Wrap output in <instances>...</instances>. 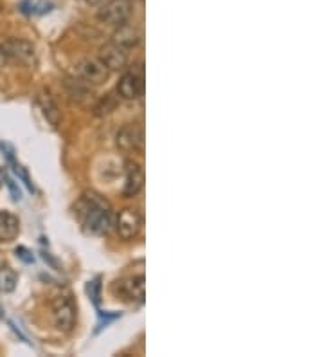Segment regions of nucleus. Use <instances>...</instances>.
I'll return each instance as SVG.
<instances>
[{
    "instance_id": "19",
    "label": "nucleus",
    "mask_w": 324,
    "mask_h": 357,
    "mask_svg": "<svg viewBox=\"0 0 324 357\" xmlns=\"http://www.w3.org/2000/svg\"><path fill=\"white\" fill-rule=\"evenodd\" d=\"M15 253H17V257L20 258V260L26 261V264H33V261H35V257H33V255H31L26 248H17V251H15Z\"/></svg>"
},
{
    "instance_id": "7",
    "label": "nucleus",
    "mask_w": 324,
    "mask_h": 357,
    "mask_svg": "<svg viewBox=\"0 0 324 357\" xmlns=\"http://www.w3.org/2000/svg\"><path fill=\"white\" fill-rule=\"evenodd\" d=\"M2 52L4 56H11L22 63H35L36 49L35 45L24 38H8L2 44Z\"/></svg>"
},
{
    "instance_id": "13",
    "label": "nucleus",
    "mask_w": 324,
    "mask_h": 357,
    "mask_svg": "<svg viewBox=\"0 0 324 357\" xmlns=\"http://www.w3.org/2000/svg\"><path fill=\"white\" fill-rule=\"evenodd\" d=\"M20 233V220L9 211H0V242L9 244Z\"/></svg>"
},
{
    "instance_id": "4",
    "label": "nucleus",
    "mask_w": 324,
    "mask_h": 357,
    "mask_svg": "<svg viewBox=\"0 0 324 357\" xmlns=\"http://www.w3.org/2000/svg\"><path fill=\"white\" fill-rule=\"evenodd\" d=\"M114 226H116L119 238L125 240V242H130V240H134L141 233V229H143V217H141L137 209L126 208L117 215Z\"/></svg>"
},
{
    "instance_id": "18",
    "label": "nucleus",
    "mask_w": 324,
    "mask_h": 357,
    "mask_svg": "<svg viewBox=\"0 0 324 357\" xmlns=\"http://www.w3.org/2000/svg\"><path fill=\"white\" fill-rule=\"evenodd\" d=\"M100 291H101L100 278H95L92 280V282L86 283V292H88V296H91V300L94 301L95 307L100 305Z\"/></svg>"
},
{
    "instance_id": "6",
    "label": "nucleus",
    "mask_w": 324,
    "mask_h": 357,
    "mask_svg": "<svg viewBox=\"0 0 324 357\" xmlns=\"http://www.w3.org/2000/svg\"><path fill=\"white\" fill-rule=\"evenodd\" d=\"M117 146L125 152H141L144 149V132L137 123H128L116 135Z\"/></svg>"
},
{
    "instance_id": "12",
    "label": "nucleus",
    "mask_w": 324,
    "mask_h": 357,
    "mask_svg": "<svg viewBox=\"0 0 324 357\" xmlns=\"http://www.w3.org/2000/svg\"><path fill=\"white\" fill-rule=\"evenodd\" d=\"M141 38H143V35H141V31L137 29V27L134 26V24H121V26L116 27V33L112 35V42L116 45H119V47L123 49H134L137 47L139 44H141Z\"/></svg>"
},
{
    "instance_id": "17",
    "label": "nucleus",
    "mask_w": 324,
    "mask_h": 357,
    "mask_svg": "<svg viewBox=\"0 0 324 357\" xmlns=\"http://www.w3.org/2000/svg\"><path fill=\"white\" fill-rule=\"evenodd\" d=\"M116 107H117L116 96H112V94H107L103 100L98 101V105H95L94 110H95V114H98V116H105V114L112 112Z\"/></svg>"
},
{
    "instance_id": "20",
    "label": "nucleus",
    "mask_w": 324,
    "mask_h": 357,
    "mask_svg": "<svg viewBox=\"0 0 324 357\" xmlns=\"http://www.w3.org/2000/svg\"><path fill=\"white\" fill-rule=\"evenodd\" d=\"M6 181H8V186H9V190H11V195H13V199L15 201H20L22 199V193H20V190H18L17 186H15V183L13 181H11V178H6Z\"/></svg>"
},
{
    "instance_id": "1",
    "label": "nucleus",
    "mask_w": 324,
    "mask_h": 357,
    "mask_svg": "<svg viewBox=\"0 0 324 357\" xmlns=\"http://www.w3.org/2000/svg\"><path fill=\"white\" fill-rule=\"evenodd\" d=\"M76 217L79 218L83 229L92 235H107L114 227L112 208L103 197L94 192H86L74 206Z\"/></svg>"
},
{
    "instance_id": "3",
    "label": "nucleus",
    "mask_w": 324,
    "mask_h": 357,
    "mask_svg": "<svg viewBox=\"0 0 324 357\" xmlns=\"http://www.w3.org/2000/svg\"><path fill=\"white\" fill-rule=\"evenodd\" d=\"M130 15H132V2L130 0H108L98 11V20L117 27L128 22Z\"/></svg>"
},
{
    "instance_id": "16",
    "label": "nucleus",
    "mask_w": 324,
    "mask_h": 357,
    "mask_svg": "<svg viewBox=\"0 0 324 357\" xmlns=\"http://www.w3.org/2000/svg\"><path fill=\"white\" fill-rule=\"evenodd\" d=\"M18 275L13 267L9 266H0V292L9 294L17 289Z\"/></svg>"
},
{
    "instance_id": "14",
    "label": "nucleus",
    "mask_w": 324,
    "mask_h": 357,
    "mask_svg": "<svg viewBox=\"0 0 324 357\" xmlns=\"http://www.w3.org/2000/svg\"><path fill=\"white\" fill-rule=\"evenodd\" d=\"M36 103H38L40 110H42V114H43V118L47 119L49 125H51L52 128H56L61 121V112H60V109H58L56 101L51 98V94H47V92H42V94H38V98H36Z\"/></svg>"
},
{
    "instance_id": "2",
    "label": "nucleus",
    "mask_w": 324,
    "mask_h": 357,
    "mask_svg": "<svg viewBox=\"0 0 324 357\" xmlns=\"http://www.w3.org/2000/svg\"><path fill=\"white\" fill-rule=\"evenodd\" d=\"M52 319L54 327L63 334L72 332L76 327V303H74L70 294H61L52 301Z\"/></svg>"
},
{
    "instance_id": "23",
    "label": "nucleus",
    "mask_w": 324,
    "mask_h": 357,
    "mask_svg": "<svg viewBox=\"0 0 324 357\" xmlns=\"http://www.w3.org/2000/svg\"><path fill=\"white\" fill-rule=\"evenodd\" d=\"M0 318H2V314H0Z\"/></svg>"
},
{
    "instance_id": "11",
    "label": "nucleus",
    "mask_w": 324,
    "mask_h": 357,
    "mask_svg": "<svg viewBox=\"0 0 324 357\" xmlns=\"http://www.w3.org/2000/svg\"><path fill=\"white\" fill-rule=\"evenodd\" d=\"M143 188H144L143 166L135 161H128L126 162V181H125V188H123V195H125L126 199L137 197Z\"/></svg>"
},
{
    "instance_id": "10",
    "label": "nucleus",
    "mask_w": 324,
    "mask_h": 357,
    "mask_svg": "<svg viewBox=\"0 0 324 357\" xmlns=\"http://www.w3.org/2000/svg\"><path fill=\"white\" fill-rule=\"evenodd\" d=\"M100 60L103 61L108 70H123L128 66V52L126 49L110 42L100 49Z\"/></svg>"
},
{
    "instance_id": "21",
    "label": "nucleus",
    "mask_w": 324,
    "mask_h": 357,
    "mask_svg": "<svg viewBox=\"0 0 324 357\" xmlns=\"http://www.w3.org/2000/svg\"><path fill=\"white\" fill-rule=\"evenodd\" d=\"M43 260L49 261V264H51L52 267H56V269H58V267H60V266H58V261H56V260H52V258L49 257V253H43Z\"/></svg>"
},
{
    "instance_id": "15",
    "label": "nucleus",
    "mask_w": 324,
    "mask_h": 357,
    "mask_svg": "<svg viewBox=\"0 0 324 357\" xmlns=\"http://www.w3.org/2000/svg\"><path fill=\"white\" fill-rule=\"evenodd\" d=\"M65 91L70 96V100L79 105L88 103V101H92V96H94L91 89L83 85L82 82H76V79H67L65 82Z\"/></svg>"
},
{
    "instance_id": "9",
    "label": "nucleus",
    "mask_w": 324,
    "mask_h": 357,
    "mask_svg": "<svg viewBox=\"0 0 324 357\" xmlns=\"http://www.w3.org/2000/svg\"><path fill=\"white\" fill-rule=\"evenodd\" d=\"M116 291H119V296L123 300L135 301V303H143L144 301V276H130V278L116 282Z\"/></svg>"
},
{
    "instance_id": "22",
    "label": "nucleus",
    "mask_w": 324,
    "mask_h": 357,
    "mask_svg": "<svg viewBox=\"0 0 324 357\" xmlns=\"http://www.w3.org/2000/svg\"><path fill=\"white\" fill-rule=\"evenodd\" d=\"M85 2L88 6H98V4H101V2H105V0H85Z\"/></svg>"
},
{
    "instance_id": "5",
    "label": "nucleus",
    "mask_w": 324,
    "mask_h": 357,
    "mask_svg": "<svg viewBox=\"0 0 324 357\" xmlns=\"http://www.w3.org/2000/svg\"><path fill=\"white\" fill-rule=\"evenodd\" d=\"M74 70H76L78 78H82L86 83H92V85L105 83L110 76V70L105 67L100 58H83L76 63Z\"/></svg>"
},
{
    "instance_id": "8",
    "label": "nucleus",
    "mask_w": 324,
    "mask_h": 357,
    "mask_svg": "<svg viewBox=\"0 0 324 357\" xmlns=\"http://www.w3.org/2000/svg\"><path fill=\"white\" fill-rule=\"evenodd\" d=\"M144 89L143 83V70H130L125 73L117 83V94L123 98V100H137L141 98Z\"/></svg>"
}]
</instances>
